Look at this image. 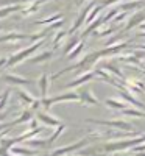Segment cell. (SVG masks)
<instances>
[{"mask_svg":"<svg viewBox=\"0 0 145 156\" xmlns=\"http://www.w3.org/2000/svg\"><path fill=\"white\" fill-rule=\"evenodd\" d=\"M44 39H41V41H37V42H33L31 45L28 47H25L23 50H19L16 51V53H12L9 58H8V62H6V69H11V67H16L19 62L25 61V59H28L33 53H36V50L37 48H41L44 45Z\"/></svg>","mask_w":145,"mask_h":156,"instance_id":"6da1fadb","label":"cell"},{"mask_svg":"<svg viewBox=\"0 0 145 156\" xmlns=\"http://www.w3.org/2000/svg\"><path fill=\"white\" fill-rule=\"evenodd\" d=\"M42 100V108L45 111L50 109L51 105L55 103H61V101H80V95L78 92H65V94H61V95H56V97H45V98H41Z\"/></svg>","mask_w":145,"mask_h":156,"instance_id":"7a4b0ae2","label":"cell"},{"mask_svg":"<svg viewBox=\"0 0 145 156\" xmlns=\"http://www.w3.org/2000/svg\"><path fill=\"white\" fill-rule=\"evenodd\" d=\"M87 123H97V125H106V126H112V128H118V129H131V126L128 122L123 120H97V119H87Z\"/></svg>","mask_w":145,"mask_h":156,"instance_id":"3957f363","label":"cell"},{"mask_svg":"<svg viewBox=\"0 0 145 156\" xmlns=\"http://www.w3.org/2000/svg\"><path fill=\"white\" fill-rule=\"evenodd\" d=\"M2 80L9 83V84H16V86H28V84L34 83L33 80H30V78H23V76L16 75V73H5L2 76Z\"/></svg>","mask_w":145,"mask_h":156,"instance_id":"277c9868","label":"cell"},{"mask_svg":"<svg viewBox=\"0 0 145 156\" xmlns=\"http://www.w3.org/2000/svg\"><path fill=\"white\" fill-rule=\"evenodd\" d=\"M94 8V3H90V5H87L83 11H81V14H80V17H78L75 22H73V25L70 27V30H69V34H73V33H76L78 30L81 28V25L83 23H86V19H87V16H89V12H90V9Z\"/></svg>","mask_w":145,"mask_h":156,"instance_id":"5b68a950","label":"cell"},{"mask_svg":"<svg viewBox=\"0 0 145 156\" xmlns=\"http://www.w3.org/2000/svg\"><path fill=\"white\" fill-rule=\"evenodd\" d=\"M78 95H80V103L84 106H89V105H98V100L94 97V94H92V90L89 87L86 89H80L76 90Z\"/></svg>","mask_w":145,"mask_h":156,"instance_id":"8992f818","label":"cell"},{"mask_svg":"<svg viewBox=\"0 0 145 156\" xmlns=\"http://www.w3.org/2000/svg\"><path fill=\"white\" fill-rule=\"evenodd\" d=\"M87 144V139H81L80 142H76V144H72V145H67V147H62V148H56L50 153V156H62V154H67L70 151H75L78 148H81Z\"/></svg>","mask_w":145,"mask_h":156,"instance_id":"52a82bcc","label":"cell"},{"mask_svg":"<svg viewBox=\"0 0 145 156\" xmlns=\"http://www.w3.org/2000/svg\"><path fill=\"white\" fill-rule=\"evenodd\" d=\"M36 117H37L39 122H42L47 126H59L61 125V120L56 119V117H53V115H50L47 111H37Z\"/></svg>","mask_w":145,"mask_h":156,"instance_id":"ba28073f","label":"cell"},{"mask_svg":"<svg viewBox=\"0 0 145 156\" xmlns=\"http://www.w3.org/2000/svg\"><path fill=\"white\" fill-rule=\"evenodd\" d=\"M97 75V72L94 70V72H86V73H83L80 78H76V80H73V81H70L69 84H65L64 86V89H73V87H80L81 84H84V83H87L89 80H92V78H94Z\"/></svg>","mask_w":145,"mask_h":156,"instance_id":"9c48e42d","label":"cell"},{"mask_svg":"<svg viewBox=\"0 0 145 156\" xmlns=\"http://www.w3.org/2000/svg\"><path fill=\"white\" fill-rule=\"evenodd\" d=\"M30 36L31 34H23V33H8V34H3L0 36V42H16V41H30Z\"/></svg>","mask_w":145,"mask_h":156,"instance_id":"30bf717a","label":"cell"},{"mask_svg":"<svg viewBox=\"0 0 145 156\" xmlns=\"http://www.w3.org/2000/svg\"><path fill=\"white\" fill-rule=\"evenodd\" d=\"M22 8H23V5H5V6H2L0 8V19H5L11 14H14V12H19V11H22Z\"/></svg>","mask_w":145,"mask_h":156,"instance_id":"8fae6325","label":"cell"},{"mask_svg":"<svg viewBox=\"0 0 145 156\" xmlns=\"http://www.w3.org/2000/svg\"><path fill=\"white\" fill-rule=\"evenodd\" d=\"M145 22V12H136V14L131 17L129 23H126V27H125V31H129L131 28H134V27H140V23Z\"/></svg>","mask_w":145,"mask_h":156,"instance_id":"7c38bea8","label":"cell"},{"mask_svg":"<svg viewBox=\"0 0 145 156\" xmlns=\"http://www.w3.org/2000/svg\"><path fill=\"white\" fill-rule=\"evenodd\" d=\"M51 58H53V50H45V51H42V53H39L33 58H28V61L33 62V64H41V62H47Z\"/></svg>","mask_w":145,"mask_h":156,"instance_id":"4fadbf2b","label":"cell"},{"mask_svg":"<svg viewBox=\"0 0 145 156\" xmlns=\"http://www.w3.org/2000/svg\"><path fill=\"white\" fill-rule=\"evenodd\" d=\"M42 2H44V0H34V2H31V3L23 5V8H22V14H23V16H30V14H34V12H36L39 8H41Z\"/></svg>","mask_w":145,"mask_h":156,"instance_id":"5bb4252c","label":"cell"},{"mask_svg":"<svg viewBox=\"0 0 145 156\" xmlns=\"http://www.w3.org/2000/svg\"><path fill=\"white\" fill-rule=\"evenodd\" d=\"M33 119V111L31 109H23L20 112V115L17 117V119H14L12 122H9L11 126H14V125H19V123H25V122H30Z\"/></svg>","mask_w":145,"mask_h":156,"instance_id":"9a60e30c","label":"cell"},{"mask_svg":"<svg viewBox=\"0 0 145 156\" xmlns=\"http://www.w3.org/2000/svg\"><path fill=\"white\" fill-rule=\"evenodd\" d=\"M16 92H17V95H19V98L22 100V103H23V105H31V103L36 100L30 92H28V90H25L22 86H19L17 87V90H16Z\"/></svg>","mask_w":145,"mask_h":156,"instance_id":"2e32d148","label":"cell"},{"mask_svg":"<svg viewBox=\"0 0 145 156\" xmlns=\"http://www.w3.org/2000/svg\"><path fill=\"white\" fill-rule=\"evenodd\" d=\"M48 81H50V76L47 73H42L39 76V89H41V98L47 97V90H48Z\"/></svg>","mask_w":145,"mask_h":156,"instance_id":"e0dca14e","label":"cell"},{"mask_svg":"<svg viewBox=\"0 0 145 156\" xmlns=\"http://www.w3.org/2000/svg\"><path fill=\"white\" fill-rule=\"evenodd\" d=\"M59 19H62V14H61V12H55V14H51V16H48V17H45V19L36 20L34 23H36V25H50V23H53V22H56V20H59Z\"/></svg>","mask_w":145,"mask_h":156,"instance_id":"ac0fdd59","label":"cell"},{"mask_svg":"<svg viewBox=\"0 0 145 156\" xmlns=\"http://www.w3.org/2000/svg\"><path fill=\"white\" fill-rule=\"evenodd\" d=\"M104 105L106 106H109V108H112V109H125V106H126V103L125 101H120V100H117V98H108L106 101H104Z\"/></svg>","mask_w":145,"mask_h":156,"instance_id":"d6986e66","label":"cell"},{"mask_svg":"<svg viewBox=\"0 0 145 156\" xmlns=\"http://www.w3.org/2000/svg\"><path fill=\"white\" fill-rule=\"evenodd\" d=\"M67 36H69V31H65V30H59V31L55 34V37H53V48H58Z\"/></svg>","mask_w":145,"mask_h":156,"instance_id":"ffe728a7","label":"cell"},{"mask_svg":"<svg viewBox=\"0 0 145 156\" xmlns=\"http://www.w3.org/2000/svg\"><path fill=\"white\" fill-rule=\"evenodd\" d=\"M9 151L14 153V154H22V156H33V154H36L34 150H28L25 147H14V145L9 148Z\"/></svg>","mask_w":145,"mask_h":156,"instance_id":"44dd1931","label":"cell"},{"mask_svg":"<svg viewBox=\"0 0 145 156\" xmlns=\"http://www.w3.org/2000/svg\"><path fill=\"white\" fill-rule=\"evenodd\" d=\"M84 48V41H83V39H81V41H80V44H78L72 51H70V53H69V56H67V59L69 61H72V59H76L78 58V55H80L81 53V50Z\"/></svg>","mask_w":145,"mask_h":156,"instance_id":"7402d4cb","label":"cell"},{"mask_svg":"<svg viewBox=\"0 0 145 156\" xmlns=\"http://www.w3.org/2000/svg\"><path fill=\"white\" fill-rule=\"evenodd\" d=\"M80 41H81V39H78V36L72 37L70 41H69V44L64 47V55H65V53H70V51H72V50H73V48H75L78 44H80Z\"/></svg>","mask_w":145,"mask_h":156,"instance_id":"603a6c76","label":"cell"},{"mask_svg":"<svg viewBox=\"0 0 145 156\" xmlns=\"http://www.w3.org/2000/svg\"><path fill=\"white\" fill-rule=\"evenodd\" d=\"M64 129H65V125H64V123H61V125H59V126L56 128V131H55L53 134H51V136L48 137V144H51V142H53V140H56V139H58V137L61 136V133L64 131Z\"/></svg>","mask_w":145,"mask_h":156,"instance_id":"cb8c5ba5","label":"cell"},{"mask_svg":"<svg viewBox=\"0 0 145 156\" xmlns=\"http://www.w3.org/2000/svg\"><path fill=\"white\" fill-rule=\"evenodd\" d=\"M122 114L125 115H133V117H145V112H140V111H136V109H122Z\"/></svg>","mask_w":145,"mask_h":156,"instance_id":"d4e9b609","label":"cell"},{"mask_svg":"<svg viewBox=\"0 0 145 156\" xmlns=\"http://www.w3.org/2000/svg\"><path fill=\"white\" fill-rule=\"evenodd\" d=\"M103 69H106V70H109V72H112L114 75H117L118 78H123V75H122V72L118 70L117 67H114V66H111V64H103Z\"/></svg>","mask_w":145,"mask_h":156,"instance_id":"484cf974","label":"cell"},{"mask_svg":"<svg viewBox=\"0 0 145 156\" xmlns=\"http://www.w3.org/2000/svg\"><path fill=\"white\" fill-rule=\"evenodd\" d=\"M117 14H118V9H115V8H114V9H111V11L108 12V14L103 17V23H108V22H109L114 16H117Z\"/></svg>","mask_w":145,"mask_h":156,"instance_id":"4316f807","label":"cell"},{"mask_svg":"<svg viewBox=\"0 0 145 156\" xmlns=\"http://www.w3.org/2000/svg\"><path fill=\"white\" fill-rule=\"evenodd\" d=\"M128 16V11H122V12H118V14L115 16V20H114V23L115 25H118L120 22H123L125 20V17Z\"/></svg>","mask_w":145,"mask_h":156,"instance_id":"83f0119b","label":"cell"},{"mask_svg":"<svg viewBox=\"0 0 145 156\" xmlns=\"http://www.w3.org/2000/svg\"><path fill=\"white\" fill-rule=\"evenodd\" d=\"M62 23H64L62 19H59V20H56V22H53V23H50L48 27H47V31H51V30H55V28H61Z\"/></svg>","mask_w":145,"mask_h":156,"instance_id":"f1b7e54d","label":"cell"},{"mask_svg":"<svg viewBox=\"0 0 145 156\" xmlns=\"http://www.w3.org/2000/svg\"><path fill=\"white\" fill-rule=\"evenodd\" d=\"M6 62H8V58L0 55V73H2L3 69H6Z\"/></svg>","mask_w":145,"mask_h":156,"instance_id":"f546056e","label":"cell"},{"mask_svg":"<svg viewBox=\"0 0 145 156\" xmlns=\"http://www.w3.org/2000/svg\"><path fill=\"white\" fill-rule=\"evenodd\" d=\"M137 59H143L145 58V51H134V53H133Z\"/></svg>","mask_w":145,"mask_h":156,"instance_id":"4dcf8cb0","label":"cell"},{"mask_svg":"<svg viewBox=\"0 0 145 156\" xmlns=\"http://www.w3.org/2000/svg\"><path fill=\"white\" fill-rule=\"evenodd\" d=\"M34 128H37V120L36 119H31L30 120V129H34Z\"/></svg>","mask_w":145,"mask_h":156,"instance_id":"1f68e13d","label":"cell"},{"mask_svg":"<svg viewBox=\"0 0 145 156\" xmlns=\"http://www.w3.org/2000/svg\"><path fill=\"white\" fill-rule=\"evenodd\" d=\"M140 30H145V23H142V25H140Z\"/></svg>","mask_w":145,"mask_h":156,"instance_id":"d6a6232c","label":"cell"},{"mask_svg":"<svg viewBox=\"0 0 145 156\" xmlns=\"http://www.w3.org/2000/svg\"><path fill=\"white\" fill-rule=\"evenodd\" d=\"M139 36H145V31H140V33H139Z\"/></svg>","mask_w":145,"mask_h":156,"instance_id":"836d02e7","label":"cell"},{"mask_svg":"<svg viewBox=\"0 0 145 156\" xmlns=\"http://www.w3.org/2000/svg\"><path fill=\"white\" fill-rule=\"evenodd\" d=\"M0 100H2V94H0Z\"/></svg>","mask_w":145,"mask_h":156,"instance_id":"e575fe53","label":"cell"}]
</instances>
